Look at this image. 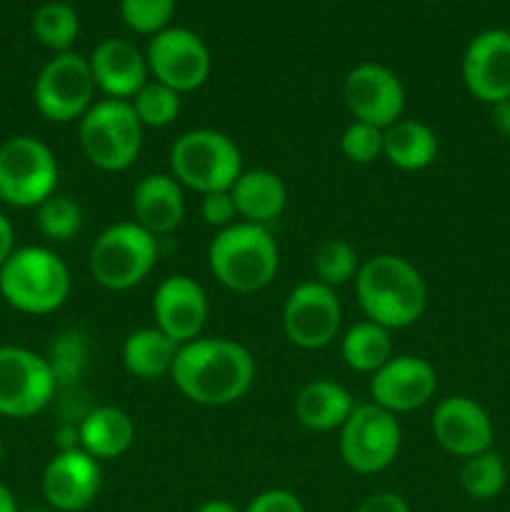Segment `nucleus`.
<instances>
[{"label": "nucleus", "instance_id": "obj_33", "mask_svg": "<svg viewBox=\"0 0 510 512\" xmlns=\"http://www.w3.org/2000/svg\"><path fill=\"white\" fill-rule=\"evenodd\" d=\"M130 105L143 128H165V125L175 123V118L180 115V93L158 80H148L130 100Z\"/></svg>", "mask_w": 510, "mask_h": 512}, {"label": "nucleus", "instance_id": "obj_8", "mask_svg": "<svg viewBox=\"0 0 510 512\" xmlns=\"http://www.w3.org/2000/svg\"><path fill=\"white\" fill-rule=\"evenodd\" d=\"M58 188V160L43 140L15 135L0 145V200L13 208H38Z\"/></svg>", "mask_w": 510, "mask_h": 512}, {"label": "nucleus", "instance_id": "obj_3", "mask_svg": "<svg viewBox=\"0 0 510 512\" xmlns=\"http://www.w3.org/2000/svg\"><path fill=\"white\" fill-rule=\"evenodd\" d=\"M210 273L238 295L260 293L280 268V250L265 225L233 223L220 230L208 248Z\"/></svg>", "mask_w": 510, "mask_h": 512}, {"label": "nucleus", "instance_id": "obj_19", "mask_svg": "<svg viewBox=\"0 0 510 512\" xmlns=\"http://www.w3.org/2000/svg\"><path fill=\"white\" fill-rule=\"evenodd\" d=\"M155 328L178 345L200 338L208 318L205 290L188 275H170L158 285L153 298Z\"/></svg>", "mask_w": 510, "mask_h": 512}, {"label": "nucleus", "instance_id": "obj_14", "mask_svg": "<svg viewBox=\"0 0 510 512\" xmlns=\"http://www.w3.org/2000/svg\"><path fill=\"white\" fill-rule=\"evenodd\" d=\"M343 100L353 120L385 130L403 118L405 88L385 65L360 63L345 75Z\"/></svg>", "mask_w": 510, "mask_h": 512}, {"label": "nucleus", "instance_id": "obj_28", "mask_svg": "<svg viewBox=\"0 0 510 512\" xmlns=\"http://www.w3.org/2000/svg\"><path fill=\"white\" fill-rule=\"evenodd\" d=\"M33 35L43 48L53 50L55 55L70 53L80 35V18L68 3L50 0L33 13Z\"/></svg>", "mask_w": 510, "mask_h": 512}, {"label": "nucleus", "instance_id": "obj_10", "mask_svg": "<svg viewBox=\"0 0 510 512\" xmlns=\"http://www.w3.org/2000/svg\"><path fill=\"white\" fill-rule=\"evenodd\" d=\"M95 90L88 58L70 50L40 68L33 85V103L50 123H75L93 108Z\"/></svg>", "mask_w": 510, "mask_h": 512}, {"label": "nucleus", "instance_id": "obj_1", "mask_svg": "<svg viewBox=\"0 0 510 512\" xmlns=\"http://www.w3.org/2000/svg\"><path fill=\"white\" fill-rule=\"evenodd\" d=\"M170 378L190 403L223 408L248 393L255 380V360L235 340L195 338L180 345Z\"/></svg>", "mask_w": 510, "mask_h": 512}, {"label": "nucleus", "instance_id": "obj_4", "mask_svg": "<svg viewBox=\"0 0 510 512\" xmlns=\"http://www.w3.org/2000/svg\"><path fill=\"white\" fill-rule=\"evenodd\" d=\"M70 270L58 253L43 245H25L0 268V295L10 308L25 315H48L70 295Z\"/></svg>", "mask_w": 510, "mask_h": 512}, {"label": "nucleus", "instance_id": "obj_43", "mask_svg": "<svg viewBox=\"0 0 510 512\" xmlns=\"http://www.w3.org/2000/svg\"><path fill=\"white\" fill-rule=\"evenodd\" d=\"M20 512H55L53 508H28V510H20Z\"/></svg>", "mask_w": 510, "mask_h": 512}, {"label": "nucleus", "instance_id": "obj_13", "mask_svg": "<svg viewBox=\"0 0 510 512\" xmlns=\"http://www.w3.org/2000/svg\"><path fill=\"white\" fill-rule=\"evenodd\" d=\"M343 323V308L333 288L308 280L295 285L283 305L285 338L303 350H320L333 343Z\"/></svg>", "mask_w": 510, "mask_h": 512}, {"label": "nucleus", "instance_id": "obj_20", "mask_svg": "<svg viewBox=\"0 0 510 512\" xmlns=\"http://www.w3.org/2000/svg\"><path fill=\"white\" fill-rule=\"evenodd\" d=\"M88 65L95 88L115 100H133L150 75L145 55L123 38H108L95 45Z\"/></svg>", "mask_w": 510, "mask_h": 512}, {"label": "nucleus", "instance_id": "obj_44", "mask_svg": "<svg viewBox=\"0 0 510 512\" xmlns=\"http://www.w3.org/2000/svg\"><path fill=\"white\" fill-rule=\"evenodd\" d=\"M3 453H5V448H3V440H0V463H3Z\"/></svg>", "mask_w": 510, "mask_h": 512}, {"label": "nucleus", "instance_id": "obj_27", "mask_svg": "<svg viewBox=\"0 0 510 512\" xmlns=\"http://www.w3.org/2000/svg\"><path fill=\"white\" fill-rule=\"evenodd\" d=\"M340 355H343L345 365L350 370L373 375L375 370H380L393 358V338H390V330L373 323V320H360V323H355L343 335Z\"/></svg>", "mask_w": 510, "mask_h": 512}, {"label": "nucleus", "instance_id": "obj_36", "mask_svg": "<svg viewBox=\"0 0 510 512\" xmlns=\"http://www.w3.org/2000/svg\"><path fill=\"white\" fill-rule=\"evenodd\" d=\"M200 215L208 225L213 228H230L238 218V210H235V200L230 195V190H215V193H205L200 200Z\"/></svg>", "mask_w": 510, "mask_h": 512}, {"label": "nucleus", "instance_id": "obj_21", "mask_svg": "<svg viewBox=\"0 0 510 512\" xmlns=\"http://www.w3.org/2000/svg\"><path fill=\"white\" fill-rule=\"evenodd\" d=\"M183 185L165 173L145 175L133 190V223L150 235H168L183 223Z\"/></svg>", "mask_w": 510, "mask_h": 512}, {"label": "nucleus", "instance_id": "obj_41", "mask_svg": "<svg viewBox=\"0 0 510 512\" xmlns=\"http://www.w3.org/2000/svg\"><path fill=\"white\" fill-rule=\"evenodd\" d=\"M195 512H243V510H238L233 503H228V500H208V503L200 505Z\"/></svg>", "mask_w": 510, "mask_h": 512}, {"label": "nucleus", "instance_id": "obj_23", "mask_svg": "<svg viewBox=\"0 0 510 512\" xmlns=\"http://www.w3.org/2000/svg\"><path fill=\"white\" fill-rule=\"evenodd\" d=\"M135 440V425L125 410L113 405H100L85 413L78 423V445L80 450L95 458L115 460L130 450Z\"/></svg>", "mask_w": 510, "mask_h": 512}, {"label": "nucleus", "instance_id": "obj_15", "mask_svg": "<svg viewBox=\"0 0 510 512\" xmlns=\"http://www.w3.org/2000/svg\"><path fill=\"white\" fill-rule=\"evenodd\" d=\"M438 373L418 355H393L380 370L370 375V398L388 413H410L435 398Z\"/></svg>", "mask_w": 510, "mask_h": 512}, {"label": "nucleus", "instance_id": "obj_6", "mask_svg": "<svg viewBox=\"0 0 510 512\" xmlns=\"http://www.w3.org/2000/svg\"><path fill=\"white\" fill-rule=\"evenodd\" d=\"M85 158L105 173L128 170L143 150V125L130 100L103 98L78 120Z\"/></svg>", "mask_w": 510, "mask_h": 512}, {"label": "nucleus", "instance_id": "obj_32", "mask_svg": "<svg viewBox=\"0 0 510 512\" xmlns=\"http://www.w3.org/2000/svg\"><path fill=\"white\" fill-rule=\"evenodd\" d=\"M315 275H318V283L328 285V288H340V285L355 280L360 270V258L358 250L348 243V240L330 238L325 243H320V248L315 250L313 258Z\"/></svg>", "mask_w": 510, "mask_h": 512}, {"label": "nucleus", "instance_id": "obj_38", "mask_svg": "<svg viewBox=\"0 0 510 512\" xmlns=\"http://www.w3.org/2000/svg\"><path fill=\"white\" fill-rule=\"evenodd\" d=\"M355 512H410V508L408 503H405L403 495L390 493V490H380V493L368 495Z\"/></svg>", "mask_w": 510, "mask_h": 512}, {"label": "nucleus", "instance_id": "obj_5", "mask_svg": "<svg viewBox=\"0 0 510 512\" xmlns=\"http://www.w3.org/2000/svg\"><path fill=\"white\" fill-rule=\"evenodd\" d=\"M243 173V155L230 135L213 128H195L170 148V175L195 193L230 190Z\"/></svg>", "mask_w": 510, "mask_h": 512}, {"label": "nucleus", "instance_id": "obj_18", "mask_svg": "<svg viewBox=\"0 0 510 512\" xmlns=\"http://www.w3.org/2000/svg\"><path fill=\"white\" fill-rule=\"evenodd\" d=\"M430 425L440 448L455 458H473L493 448L495 428L488 410L465 395H450L440 400Z\"/></svg>", "mask_w": 510, "mask_h": 512}, {"label": "nucleus", "instance_id": "obj_34", "mask_svg": "<svg viewBox=\"0 0 510 512\" xmlns=\"http://www.w3.org/2000/svg\"><path fill=\"white\" fill-rule=\"evenodd\" d=\"M175 15V0H120V18L133 33L158 35L170 28Z\"/></svg>", "mask_w": 510, "mask_h": 512}, {"label": "nucleus", "instance_id": "obj_29", "mask_svg": "<svg viewBox=\"0 0 510 512\" xmlns=\"http://www.w3.org/2000/svg\"><path fill=\"white\" fill-rule=\"evenodd\" d=\"M88 355H90V343L88 335L83 330H63L53 338L45 360H48L50 370H53V378L60 388H75L78 380L83 378L85 368H88Z\"/></svg>", "mask_w": 510, "mask_h": 512}, {"label": "nucleus", "instance_id": "obj_42", "mask_svg": "<svg viewBox=\"0 0 510 512\" xmlns=\"http://www.w3.org/2000/svg\"><path fill=\"white\" fill-rule=\"evenodd\" d=\"M0 512H20L18 503H15V495L10 493L5 483H0Z\"/></svg>", "mask_w": 510, "mask_h": 512}, {"label": "nucleus", "instance_id": "obj_24", "mask_svg": "<svg viewBox=\"0 0 510 512\" xmlns=\"http://www.w3.org/2000/svg\"><path fill=\"white\" fill-rule=\"evenodd\" d=\"M353 408V395L335 380H310L295 398V418L313 433L343 428Z\"/></svg>", "mask_w": 510, "mask_h": 512}, {"label": "nucleus", "instance_id": "obj_35", "mask_svg": "<svg viewBox=\"0 0 510 512\" xmlns=\"http://www.w3.org/2000/svg\"><path fill=\"white\" fill-rule=\"evenodd\" d=\"M340 150L355 165H370L383 155V130L353 120L340 135Z\"/></svg>", "mask_w": 510, "mask_h": 512}, {"label": "nucleus", "instance_id": "obj_31", "mask_svg": "<svg viewBox=\"0 0 510 512\" xmlns=\"http://www.w3.org/2000/svg\"><path fill=\"white\" fill-rule=\"evenodd\" d=\"M35 225L50 243H68L83 230V208L70 195L53 193L35 208Z\"/></svg>", "mask_w": 510, "mask_h": 512}, {"label": "nucleus", "instance_id": "obj_25", "mask_svg": "<svg viewBox=\"0 0 510 512\" xmlns=\"http://www.w3.org/2000/svg\"><path fill=\"white\" fill-rule=\"evenodd\" d=\"M383 155L405 173H418L438 158V135L415 118H400L383 130Z\"/></svg>", "mask_w": 510, "mask_h": 512}, {"label": "nucleus", "instance_id": "obj_12", "mask_svg": "<svg viewBox=\"0 0 510 512\" xmlns=\"http://www.w3.org/2000/svg\"><path fill=\"white\" fill-rule=\"evenodd\" d=\"M145 60L153 80L168 85L180 95L203 88L213 68L205 40L193 30L178 25H170L150 38Z\"/></svg>", "mask_w": 510, "mask_h": 512}, {"label": "nucleus", "instance_id": "obj_7", "mask_svg": "<svg viewBox=\"0 0 510 512\" xmlns=\"http://www.w3.org/2000/svg\"><path fill=\"white\" fill-rule=\"evenodd\" d=\"M158 260V238L133 220L108 225L88 255L90 275L108 290H130L143 283Z\"/></svg>", "mask_w": 510, "mask_h": 512}, {"label": "nucleus", "instance_id": "obj_11", "mask_svg": "<svg viewBox=\"0 0 510 512\" xmlns=\"http://www.w3.org/2000/svg\"><path fill=\"white\" fill-rule=\"evenodd\" d=\"M58 393L45 355L20 345H0V415L25 420L48 408Z\"/></svg>", "mask_w": 510, "mask_h": 512}, {"label": "nucleus", "instance_id": "obj_17", "mask_svg": "<svg viewBox=\"0 0 510 512\" xmlns=\"http://www.w3.org/2000/svg\"><path fill=\"white\" fill-rule=\"evenodd\" d=\"M463 83L480 103L510 98V30L488 28L463 53Z\"/></svg>", "mask_w": 510, "mask_h": 512}, {"label": "nucleus", "instance_id": "obj_16", "mask_svg": "<svg viewBox=\"0 0 510 512\" xmlns=\"http://www.w3.org/2000/svg\"><path fill=\"white\" fill-rule=\"evenodd\" d=\"M103 473L100 463L85 450H58L48 460L40 478L45 503L55 512H80L88 508L100 493Z\"/></svg>", "mask_w": 510, "mask_h": 512}, {"label": "nucleus", "instance_id": "obj_30", "mask_svg": "<svg viewBox=\"0 0 510 512\" xmlns=\"http://www.w3.org/2000/svg\"><path fill=\"white\" fill-rule=\"evenodd\" d=\"M505 483H508V468H505L503 455L495 453L493 448L463 460L460 488L468 498L480 500V503L498 498L505 490Z\"/></svg>", "mask_w": 510, "mask_h": 512}, {"label": "nucleus", "instance_id": "obj_2", "mask_svg": "<svg viewBox=\"0 0 510 512\" xmlns=\"http://www.w3.org/2000/svg\"><path fill=\"white\" fill-rule=\"evenodd\" d=\"M355 295L365 320H373L388 330L418 323L428 305V285L420 270L400 255L390 253L360 263Z\"/></svg>", "mask_w": 510, "mask_h": 512}, {"label": "nucleus", "instance_id": "obj_22", "mask_svg": "<svg viewBox=\"0 0 510 512\" xmlns=\"http://www.w3.org/2000/svg\"><path fill=\"white\" fill-rule=\"evenodd\" d=\"M230 195H233L235 210L243 223L265 225V228L275 218H280L288 205V188H285L283 178L265 168L243 170L230 188Z\"/></svg>", "mask_w": 510, "mask_h": 512}, {"label": "nucleus", "instance_id": "obj_40", "mask_svg": "<svg viewBox=\"0 0 510 512\" xmlns=\"http://www.w3.org/2000/svg\"><path fill=\"white\" fill-rule=\"evenodd\" d=\"M15 253V230L13 223L5 218V213H0V268L5 265V260Z\"/></svg>", "mask_w": 510, "mask_h": 512}, {"label": "nucleus", "instance_id": "obj_26", "mask_svg": "<svg viewBox=\"0 0 510 512\" xmlns=\"http://www.w3.org/2000/svg\"><path fill=\"white\" fill-rule=\"evenodd\" d=\"M180 345L158 328H140L123 343V365L133 378L158 380L173 373Z\"/></svg>", "mask_w": 510, "mask_h": 512}, {"label": "nucleus", "instance_id": "obj_39", "mask_svg": "<svg viewBox=\"0 0 510 512\" xmlns=\"http://www.w3.org/2000/svg\"><path fill=\"white\" fill-rule=\"evenodd\" d=\"M490 123H493L495 133H498L500 138L510 140V98L490 105Z\"/></svg>", "mask_w": 510, "mask_h": 512}, {"label": "nucleus", "instance_id": "obj_37", "mask_svg": "<svg viewBox=\"0 0 510 512\" xmlns=\"http://www.w3.org/2000/svg\"><path fill=\"white\" fill-rule=\"evenodd\" d=\"M243 512H305L295 493L283 488H270L255 495Z\"/></svg>", "mask_w": 510, "mask_h": 512}, {"label": "nucleus", "instance_id": "obj_9", "mask_svg": "<svg viewBox=\"0 0 510 512\" xmlns=\"http://www.w3.org/2000/svg\"><path fill=\"white\" fill-rule=\"evenodd\" d=\"M403 433L393 413L380 405L358 403L340 428V458L353 473H383L398 458Z\"/></svg>", "mask_w": 510, "mask_h": 512}]
</instances>
